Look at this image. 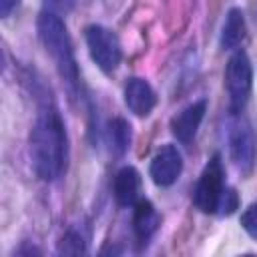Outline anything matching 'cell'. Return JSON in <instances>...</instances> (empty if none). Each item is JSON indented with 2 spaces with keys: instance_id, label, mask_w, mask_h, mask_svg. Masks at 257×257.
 I'll list each match as a JSON object with an SVG mask.
<instances>
[{
  "instance_id": "277c9868",
  "label": "cell",
  "mask_w": 257,
  "mask_h": 257,
  "mask_svg": "<svg viewBox=\"0 0 257 257\" xmlns=\"http://www.w3.org/2000/svg\"><path fill=\"white\" fill-rule=\"evenodd\" d=\"M225 86L229 94V110L239 114L245 108L253 88V66L243 50H237L229 58L225 68Z\"/></svg>"
},
{
  "instance_id": "30bf717a",
  "label": "cell",
  "mask_w": 257,
  "mask_h": 257,
  "mask_svg": "<svg viewBox=\"0 0 257 257\" xmlns=\"http://www.w3.org/2000/svg\"><path fill=\"white\" fill-rule=\"evenodd\" d=\"M133 231L135 237L141 245H147L151 241V237L157 233L159 225H161V217L157 213V209L153 207L151 201L147 199H139L133 205Z\"/></svg>"
},
{
  "instance_id": "7c38bea8",
  "label": "cell",
  "mask_w": 257,
  "mask_h": 257,
  "mask_svg": "<svg viewBox=\"0 0 257 257\" xmlns=\"http://www.w3.org/2000/svg\"><path fill=\"white\" fill-rule=\"evenodd\" d=\"M245 32H247V26H245L243 10L241 8H231L227 12L225 24L221 28V40H219L221 42V48H225V50L237 48L243 42Z\"/></svg>"
},
{
  "instance_id": "5b68a950",
  "label": "cell",
  "mask_w": 257,
  "mask_h": 257,
  "mask_svg": "<svg viewBox=\"0 0 257 257\" xmlns=\"http://www.w3.org/2000/svg\"><path fill=\"white\" fill-rule=\"evenodd\" d=\"M223 191H225L223 161H221V155L215 153L203 167V173L193 193V203L201 213H217Z\"/></svg>"
},
{
  "instance_id": "7a4b0ae2",
  "label": "cell",
  "mask_w": 257,
  "mask_h": 257,
  "mask_svg": "<svg viewBox=\"0 0 257 257\" xmlns=\"http://www.w3.org/2000/svg\"><path fill=\"white\" fill-rule=\"evenodd\" d=\"M36 30H38V38H40L42 46L52 56L54 66H56L62 82H66L70 92H76L78 82H80V74H78L76 58H74L72 40H70V34H68L64 20L56 12L42 10L38 14V20H36Z\"/></svg>"
},
{
  "instance_id": "ba28073f",
  "label": "cell",
  "mask_w": 257,
  "mask_h": 257,
  "mask_svg": "<svg viewBox=\"0 0 257 257\" xmlns=\"http://www.w3.org/2000/svg\"><path fill=\"white\" fill-rule=\"evenodd\" d=\"M207 112V100L201 98L193 104H189L187 108H183L179 114H175L171 118V133L173 137L183 143V145H189L195 135H197V128L201 126V120Z\"/></svg>"
},
{
  "instance_id": "52a82bcc",
  "label": "cell",
  "mask_w": 257,
  "mask_h": 257,
  "mask_svg": "<svg viewBox=\"0 0 257 257\" xmlns=\"http://www.w3.org/2000/svg\"><path fill=\"white\" fill-rule=\"evenodd\" d=\"M181 171H183V157L175 145H163L151 159L149 175H151L153 183L159 187L173 185L179 179Z\"/></svg>"
},
{
  "instance_id": "5bb4252c",
  "label": "cell",
  "mask_w": 257,
  "mask_h": 257,
  "mask_svg": "<svg viewBox=\"0 0 257 257\" xmlns=\"http://www.w3.org/2000/svg\"><path fill=\"white\" fill-rule=\"evenodd\" d=\"M108 141L112 151L120 157L131 147V124L124 118H114L108 122Z\"/></svg>"
},
{
  "instance_id": "3957f363",
  "label": "cell",
  "mask_w": 257,
  "mask_h": 257,
  "mask_svg": "<svg viewBox=\"0 0 257 257\" xmlns=\"http://www.w3.org/2000/svg\"><path fill=\"white\" fill-rule=\"evenodd\" d=\"M84 38L94 64L104 74H112L122 60V46L116 32L102 24H90L84 30Z\"/></svg>"
},
{
  "instance_id": "e0dca14e",
  "label": "cell",
  "mask_w": 257,
  "mask_h": 257,
  "mask_svg": "<svg viewBox=\"0 0 257 257\" xmlns=\"http://www.w3.org/2000/svg\"><path fill=\"white\" fill-rule=\"evenodd\" d=\"M76 0H44V10H50V12H56V14H66L74 8Z\"/></svg>"
},
{
  "instance_id": "ac0fdd59",
  "label": "cell",
  "mask_w": 257,
  "mask_h": 257,
  "mask_svg": "<svg viewBox=\"0 0 257 257\" xmlns=\"http://www.w3.org/2000/svg\"><path fill=\"white\" fill-rule=\"evenodd\" d=\"M18 4H20V0H0V16L8 18L18 8Z\"/></svg>"
},
{
  "instance_id": "2e32d148",
  "label": "cell",
  "mask_w": 257,
  "mask_h": 257,
  "mask_svg": "<svg viewBox=\"0 0 257 257\" xmlns=\"http://www.w3.org/2000/svg\"><path fill=\"white\" fill-rule=\"evenodd\" d=\"M241 227L247 231L249 237L257 239V203L249 205L241 215Z\"/></svg>"
},
{
  "instance_id": "9a60e30c",
  "label": "cell",
  "mask_w": 257,
  "mask_h": 257,
  "mask_svg": "<svg viewBox=\"0 0 257 257\" xmlns=\"http://www.w3.org/2000/svg\"><path fill=\"white\" fill-rule=\"evenodd\" d=\"M239 209V195L233 187H225L223 195H221V201H219V207H217V213L219 215H231Z\"/></svg>"
},
{
  "instance_id": "4fadbf2b",
  "label": "cell",
  "mask_w": 257,
  "mask_h": 257,
  "mask_svg": "<svg viewBox=\"0 0 257 257\" xmlns=\"http://www.w3.org/2000/svg\"><path fill=\"white\" fill-rule=\"evenodd\" d=\"M88 239H90V235H88V231L82 225L70 227L62 235V239L58 243V253H64V255H82L88 249Z\"/></svg>"
},
{
  "instance_id": "6da1fadb",
  "label": "cell",
  "mask_w": 257,
  "mask_h": 257,
  "mask_svg": "<svg viewBox=\"0 0 257 257\" xmlns=\"http://www.w3.org/2000/svg\"><path fill=\"white\" fill-rule=\"evenodd\" d=\"M30 157L42 181H58L68 167V135L54 106L48 102L38 112L30 131Z\"/></svg>"
},
{
  "instance_id": "9c48e42d",
  "label": "cell",
  "mask_w": 257,
  "mask_h": 257,
  "mask_svg": "<svg viewBox=\"0 0 257 257\" xmlns=\"http://www.w3.org/2000/svg\"><path fill=\"white\" fill-rule=\"evenodd\" d=\"M124 104L128 106V110L135 116L145 118L153 112V108L157 104V94L145 78L133 76L124 84Z\"/></svg>"
},
{
  "instance_id": "8fae6325",
  "label": "cell",
  "mask_w": 257,
  "mask_h": 257,
  "mask_svg": "<svg viewBox=\"0 0 257 257\" xmlns=\"http://www.w3.org/2000/svg\"><path fill=\"white\" fill-rule=\"evenodd\" d=\"M114 199L120 207H131L139 201L141 193V175L135 167H122L114 177Z\"/></svg>"
},
{
  "instance_id": "8992f818",
  "label": "cell",
  "mask_w": 257,
  "mask_h": 257,
  "mask_svg": "<svg viewBox=\"0 0 257 257\" xmlns=\"http://www.w3.org/2000/svg\"><path fill=\"white\" fill-rule=\"evenodd\" d=\"M229 151L235 167L243 173L249 175L255 167L257 161V139L249 122L237 118L229 126Z\"/></svg>"
}]
</instances>
